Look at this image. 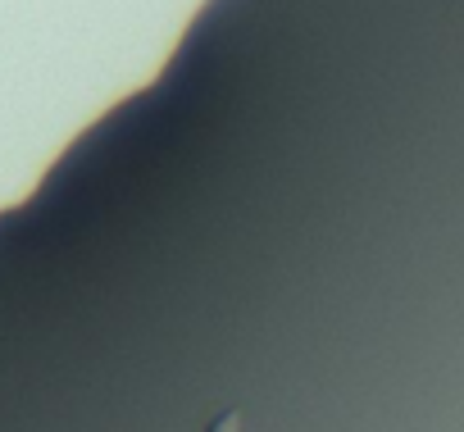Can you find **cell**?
Listing matches in <instances>:
<instances>
[{
  "label": "cell",
  "mask_w": 464,
  "mask_h": 432,
  "mask_svg": "<svg viewBox=\"0 0 464 432\" xmlns=\"http://www.w3.org/2000/svg\"><path fill=\"white\" fill-rule=\"evenodd\" d=\"M205 432H242V414H237V409H227V414H218Z\"/></svg>",
  "instance_id": "1"
}]
</instances>
